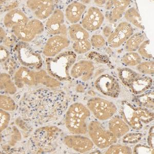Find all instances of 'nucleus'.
<instances>
[{"label":"nucleus","instance_id":"1","mask_svg":"<svg viewBox=\"0 0 154 154\" xmlns=\"http://www.w3.org/2000/svg\"><path fill=\"white\" fill-rule=\"evenodd\" d=\"M67 107V100L61 92L38 89L27 93L20 105L19 112L25 121L35 125L54 122Z\"/></svg>","mask_w":154,"mask_h":154},{"label":"nucleus","instance_id":"2","mask_svg":"<svg viewBox=\"0 0 154 154\" xmlns=\"http://www.w3.org/2000/svg\"><path fill=\"white\" fill-rule=\"evenodd\" d=\"M14 80L16 86L19 88H30L42 85L53 88H58L61 85L59 81L51 77L45 70H32L23 66L16 70Z\"/></svg>","mask_w":154,"mask_h":154},{"label":"nucleus","instance_id":"3","mask_svg":"<svg viewBox=\"0 0 154 154\" xmlns=\"http://www.w3.org/2000/svg\"><path fill=\"white\" fill-rule=\"evenodd\" d=\"M91 112L88 107L80 102L72 104L65 114V124L72 134L85 135L88 131V119Z\"/></svg>","mask_w":154,"mask_h":154},{"label":"nucleus","instance_id":"4","mask_svg":"<svg viewBox=\"0 0 154 154\" xmlns=\"http://www.w3.org/2000/svg\"><path fill=\"white\" fill-rule=\"evenodd\" d=\"M120 116L130 128L136 131L142 129L154 120V113L148 109L136 106L128 102L123 101L119 110Z\"/></svg>","mask_w":154,"mask_h":154},{"label":"nucleus","instance_id":"5","mask_svg":"<svg viewBox=\"0 0 154 154\" xmlns=\"http://www.w3.org/2000/svg\"><path fill=\"white\" fill-rule=\"evenodd\" d=\"M77 56L72 51H66L46 60L48 74L59 81L70 79V72L75 62Z\"/></svg>","mask_w":154,"mask_h":154},{"label":"nucleus","instance_id":"6","mask_svg":"<svg viewBox=\"0 0 154 154\" xmlns=\"http://www.w3.org/2000/svg\"><path fill=\"white\" fill-rule=\"evenodd\" d=\"M88 133L94 145L100 149L108 148L117 142L118 139L101 123L92 121L88 125Z\"/></svg>","mask_w":154,"mask_h":154},{"label":"nucleus","instance_id":"7","mask_svg":"<svg viewBox=\"0 0 154 154\" xmlns=\"http://www.w3.org/2000/svg\"><path fill=\"white\" fill-rule=\"evenodd\" d=\"M87 107L94 117L100 121L110 119L117 111V107L113 102L100 97L89 99Z\"/></svg>","mask_w":154,"mask_h":154},{"label":"nucleus","instance_id":"8","mask_svg":"<svg viewBox=\"0 0 154 154\" xmlns=\"http://www.w3.org/2000/svg\"><path fill=\"white\" fill-rule=\"evenodd\" d=\"M44 25L38 19L30 20L24 24L20 25L12 28V32L17 38L24 43L32 42L37 35L44 31Z\"/></svg>","mask_w":154,"mask_h":154},{"label":"nucleus","instance_id":"9","mask_svg":"<svg viewBox=\"0 0 154 154\" xmlns=\"http://www.w3.org/2000/svg\"><path fill=\"white\" fill-rule=\"evenodd\" d=\"M17 54L20 63L23 66L38 70L43 65L40 54L35 52L26 43H22L17 48ZM31 69V68H30Z\"/></svg>","mask_w":154,"mask_h":154},{"label":"nucleus","instance_id":"10","mask_svg":"<svg viewBox=\"0 0 154 154\" xmlns=\"http://www.w3.org/2000/svg\"><path fill=\"white\" fill-rule=\"evenodd\" d=\"M94 85L102 94L112 98L118 97L121 88L117 80L109 74H103L95 80Z\"/></svg>","mask_w":154,"mask_h":154},{"label":"nucleus","instance_id":"11","mask_svg":"<svg viewBox=\"0 0 154 154\" xmlns=\"http://www.w3.org/2000/svg\"><path fill=\"white\" fill-rule=\"evenodd\" d=\"M134 34L133 27L130 23L123 21L119 23L107 38V44L113 48L120 47Z\"/></svg>","mask_w":154,"mask_h":154},{"label":"nucleus","instance_id":"12","mask_svg":"<svg viewBox=\"0 0 154 154\" xmlns=\"http://www.w3.org/2000/svg\"><path fill=\"white\" fill-rule=\"evenodd\" d=\"M45 28L46 32L50 35L66 37L67 30L65 24V16L62 11L54 9L53 14L46 22Z\"/></svg>","mask_w":154,"mask_h":154},{"label":"nucleus","instance_id":"13","mask_svg":"<svg viewBox=\"0 0 154 154\" xmlns=\"http://www.w3.org/2000/svg\"><path fill=\"white\" fill-rule=\"evenodd\" d=\"M104 21L102 11L98 7L91 6L84 13L81 25L88 32H94L101 27Z\"/></svg>","mask_w":154,"mask_h":154},{"label":"nucleus","instance_id":"14","mask_svg":"<svg viewBox=\"0 0 154 154\" xmlns=\"http://www.w3.org/2000/svg\"><path fill=\"white\" fill-rule=\"evenodd\" d=\"M70 41L66 37L62 35H53L46 41L43 54L48 58H53L60 54L62 51L68 48Z\"/></svg>","mask_w":154,"mask_h":154},{"label":"nucleus","instance_id":"15","mask_svg":"<svg viewBox=\"0 0 154 154\" xmlns=\"http://www.w3.org/2000/svg\"><path fill=\"white\" fill-rule=\"evenodd\" d=\"M64 143L69 149L80 153L88 152L93 149L94 145L91 139L77 134L66 136L64 138Z\"/></svg>","mask_w":154,"mask_h":154},{"label":"nucleus","instance_id":"16","mask_svg":"<svg viewBox=\"0 0 154 154\" xmlns=\"http://www.w3.org/2000/svg\"><path fill=\"white\" fill-rule=\"evenodd\" d=\"M95 65L89 60H82L76 62L71 68L70 75L74 79H79L83 82H88L93 77Z\"/></svg>","mask_w":154,"mask_h":154},{"label":"nucleus","instance_id":"17","mask_svg":"<svg viewBox=\"0 0 154 154\" xmlns=\"http://www.w3.org/2000/svg\"><path fill=\"white\" fill-rule=\"evenodd\" d=\"M54 1L40 0V1H28L27 7L33 12L39 20H44L49 18L54 11Z\"/></svg>","mask_w":154,"mask_h":154},{"label":"nucleus","instance_id":"18","mask_svg":"<svg viewBox=\"0 0 154 154\" xmlns=\"http://www.w3.org/2000/svg\"><path fill=\"white\" fill-rule=\"evenodd\" d=\"M131 3L129 0H118L106 1L105 9L107 11L106 18L111 24L116 23L122 17Z\"/></svg>","mask_w":154,"mask_h":154},{"label":"nucleus","instance_id":"19","mask_svg":"<svg viewBox=\"0 0 154 154\" xmlns=\"http://www.w3.org/2000/svg\"><path fill=\"white\" fill-rule=\"evenodd\" d=\"M59 128L54 126L40 128L35 132L32 137L33 143L38 147H45L55 140L59 136Z\"/></svg>","mask_w":154,"mask_h":154},{"label":"nucleus","instance_id":"20","mask_svg":"<svg viewBox=\"0 0 154 154\" xmlns=\"http://www.w3.org/2000/svg\"><path fill=\"white\" fill-rule=\"evenodd\" d=\"M29 21L26 14L21 9L16 8L9 11L4 16V25L8 28H13L20 25L24 24Z\"/></svg>","mask_w":154,"mask_h":154},{"label":"nucleus","instance_id":"21","mask_svg":"<svg viewBox=\"0 0 154 154\" xmlns=\"http://www.w3.org/2000/svg\"><path fill=\"white\" fill-rule=\"evenodd\" d=\"M86 6L78 1L70 3L65 9V15L67 20L72 24H77L82 19Z\"/></svg>","mask_w":154,"mask_h":154},{"label":"nucleus","instance_id":"22","mask_svg":"<svg viewBox=\"0 0 154 154\" xmlns=\"http://www.w3.org/2000/svg\"><path fill=\"white\" fill-rule=\"evenodd\" d=\"M153 80L147 75L139 74L131 83L128 88L135 95H139L145 93L151 88Z\"/></svg>","mask_w":154,"mask_h":154},{"label":"nucleus","instance_id":"23","mask_svg":"<svg viewBox=\"0 0 154 154\" xmlns=\"http://www.w3.org/2000/svg\"><path fill=\"white\" fill-rule=\"evenodd\" d=\"M108 128L117 138H120L130 130V126L119 115H114L109 119Z\"/></svg>","mask_w":154,"mask_h":154},{"label":"nucleus","instance_id":"24","mask_svg":"<svg viewBox=\"0 0 154 154\" xmlns=\"http://www.w3.org/2000/svg\"><path fill=\"white\" fill-rule=\"evenodd\" d=\"M69 35L74 42L86 40L89 38V33L83 27L78 23L70 25L69 28Z\"/></svg>","mask_w":154,"mask_h":154},{"label":"nucleus","instance_id":"25","mask_svg":"<svg viewBox=\"0 0 154 154\" xmlns=\"http://www.w3.org/2000/svg\"><path fill=\"white\" fill-rule=\"evenodd\" d=\"M0 86L1 91L9 95H14L17 91L15 83L12 81L11 75L7 73L1 74Z\"/></svg>","mask_w":154,"mask_h":154},{"label":"nucleus","instance_id":"26","mask_svg":"<svg viewBox=\"0 0 154 154\" xmlns=\"http://www.w3.org/2000/svg\"><path fill=\"white\" fill-rule=\"evenodd\" d=\"M145 40V35L141 32L134 33L125 43V51L128 52H135L139 47Z\"/></svg>","mask_w":154,"mask_h":154},{"label":"nucleus","instance_id":"27","mask_svg":"<svg viewBox=\"0 0 154 154\" xmlns=\"http://www.w3.org/2000/svg\"><path fill=\"white\" fill-rule=\"evenodd\" d=\"M125 19L137 28L141 29H143L144 27L142 19L138 11L135 7H131L127 9L125 13Z\"/></svg>","mask_w":154,"mask_h":154},{"label":"nucleus","instance_id":"28","mask_svg":"<svg viewBox=\"0 0 154 154\" xmlns=\"http://www.w3.org/2000/svg\"><path fill=\"white\" fill-rule=\"evenodd\" d=\"M154 91H151L137 95L135 101L139 106L146 109H152L154 107Z\"/></svg>","mask_w":154,"mask_h":154},{"label":"nucleus","instance_id":"29","mask_svg":"<svg viewBox=\"0 0 154 154\" xmlns=\"http://www.w3.org/2000/svg\"><path fill=\"white\" fill-rule=\"evenodd\" d=\"M118 74L120 80L124 85L128 88L132 81L139 74L131 69L125 67L119 69Z\"/></svg>","mask_w":154,"mask_h":154},{"label":"nucleus","instance_id":"30","mask_svg":"<svg viewBox=\"0 0 154 154\" xmlns=\"http://www.w3.org/2000/svg\"><path fill=\"white\" fill-rule=\"evenodd\" d=\"M142 61V58L138 53L136 52H128L122 58L123 63L127 66H137Z\"/></svg>","mask_w":154,"mask_h":154},{"label":"nucleus","instance_id":"31","mask_svg":"<svg viewBox=\"0 0 154 154\" xmlns=\"http://www.w3.org/2000/svg\"><path fill=\"white\" fill-rule=\"evenodd\" d=\"M133 153L131 147L126 145L114 143L107 148L106 154H130Z\"/></svg>","mask_w":154,"mask_h":154},{"label":"nucleus","instance_id":"32","mask_svg":"<svg viewBox=\"0 0 154 154\" xmlns=\"http://www.w3.org/2000/svg\"><path fill=\"white\" fill-rule=\"evenodd\" d=\"M72 47L74 52L79 54H86L92 48L91 42L88 40L74 42Z\"/></svg>","mask_w":154,"mask_h":154},{"label":"nucleus","instance_id":"33","mask_svg":"<svg viewBox=\"0 0 154 154\" xmlns=\"http://www.w3.org/2000/svg\"><path fill=\"white\" fill-rule=\"evenodd\" d=\"M0 107L7 112H13L16 109V102L11 97L1 94L0 96Z\"/></svg>","mask_w":154,"mask_h":154},{"label":"nucleus","instance_id":"34","mask_svg":"<svg viewBox=\"0 0 154 154\" xmlns=\"http://www.w3.org/2000/svg\"><path fill=\"white\" fill-rule=\"evenodd\" d=\"M136 67V70L144 75H152L154 73V62L153 60L141 62Z\"/></svg>","mask_w":154,"mask_h":154},{"label":"nucleus","instance_id":"35","mask_svg":"<svg viewBox=\"0 0 154 154\" xmlns=\"http://www.w3.org/2000/svg\"><path fill=\"white\" fill-rule=\"evenodd\" d=\"M138 53L141 58L151 60L153 58L151 52L150 41L149 40L144 41L138 49Z\"/></svg>","mask_w":154,"mask_h":154},{"label":"nucleus","instance_id":"36","mask_svg":"<svg viewBox=\"0 0 154 154\" xmlns=\"http://www.w3.org/2000/svg\"><path fill=\"white\" fill-rule=\"evenodd\" d=\"M122 137V142L124 143L134 144L138 143L142 139L143 134L139 132H128Z\"/></svg>","mask_w":154,"mask_h":154},{"label":"nucleus","instance_id":"37","mask_svg":"<svg viewBox=\"0 0 154 154\" xmlns=\"http://www.w3.org/2000/svg\"><path fill=\"white\" fill-rule=\"evenodd\" d=\"M11 116L9 112L1 109L0 110V131L1 133L7 129L11 121Z\"/></svg>","mask_w":154,"mask_h":154},{"label":"nucleus","instance_id":"38","mask_svg":"<svg viewBox=\"0 0 154 154\" xmlns=\"http://www.w3.org/2000/svg\"><path fill=\"white\" fill-rule=\"evenodd\" d=\"M90 42L92 47L98 49L103 48L106 43L103 36L100 35H92Z\"/></svg>","mask_w":154,"mask_h":154},{"label":"nucleus","instance_id":"39","mask_svg":"<svg viewBox=\"0 0 154 154\" xmlns=\"http://www.w3.org/2000/svg\"><path fill=\"white\" fill-rule=\"evenodd\" d=\"M134 154H154V149H152L149 145L139 144L134 147L133 151Z\"/></svg>","mask_w":154,"mask_h":154},{"label":"nucleus","instance_id":"40","mask_svg":"<svg viewBox=\"0 0 154 154\" xmlns=\"http://www.w3.org/2000/svg\"><path fill=\"white\" fill-rule=\"evenodd\" d=\"M147 142L149 147L154 149V127L152 126L149 130L147 136Z\"/></svg>","mask_w":154,"mask_h":154},{"label":"nucleus","instance_id":"41","mask_svg":"<svg viewBox=\"0 0 154 154\" xmlns=\"http://www.w3.org/2000/svg\"><path fill=\"white\" fill-rule=\"evenodd\" d=\"M9 57V53L6 48L3 46H1V61H5Z\"/></svg>","mask_w":154,"mask_h":154},{"label":"nucleus","instance_id":"42","mask_svg":"<svg viewBox=\"0 0 154 154\" xmlns=\"http://www.w3.org/2000/svg\"><path fill=\"white\" fill-rule=\"evenodd\" d=\"M112 32V29L109 26H106L103 29V34L105 37L108 38Z\"/></svg>","mask_w":154,"mask_h":154},{"label":"nucleus","instance_id":"43","mask_svg":"<svg viewBox=\"0 0 154 154\" xmlns=\"http://www.w3.org/2000/svg\"><path fill=\"white\" fill-rule=\"evenodd\" d=\"M95 3L98 5H102L103 4H106V1H95Z\"/></svg>","mask_w":154,"mask_h":154}]
</instances>
